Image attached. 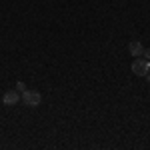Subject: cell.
<instances>
[{"mask_svg": "<svg viewBox=\"0 0 150 150\" xmlns=\"http://www.w3.org/2000/svg\"><path fill=\"white\" fill-rule=\"evenodd\" d=\"M142 50H144V46L140 44L138 40H132V42L128 44V52H130L132 56H136V58H138L140 54H142Z\"/></svg>", "mask_w": 150, "mask_h": 150, "instance_id": "cell-4", "label": "cell"}, {"mask_svg": "<svg viewBox=\"0 0 150 150\" xmlns=\"http://www.w3.org/2000/svg\"><path fill=\"white\" fill-rule=\"evenodd\" d=\"M132 72L136 74V76H146L150 72V62L146 60V58H136L134 62H132Z\"/></svg>", "mask_w": 150, "mask_h": 150, "instance_id": "cell-2", "label": "cell"}, {"mask_svg": "<svg viewBox=\"0 0 150 150\" xmlns=\"http://www.w3.org/2000/svg\"><path fill=\"white\" fill-rule=\"evenodd\" d=\"M16 90H18V92H24V90H26V84H24V82H16Z\"/></svg>", "mask_w": 150, "mask_h": 150, "instance_id": "cell-5", "label": "cell"}, {"mask_svg": "<svg viewBox=\"0 0 150 150\" xmlns=\"http://www.w3.org/2000/svg\"><path fill=\"white\" fill-rule=\"evenodd\" d=\"M20 102L30 106V108H36V106H40V102H42V96H40L38 90H24L20 94Z\"/></svg>", "mask_w": 150, "mask_h": 150, "instance_id": "cell-1", "label": "cell"}, {"mask_svg": "<svg viewBox=\"0 0 150 150\" xmlns=\"http://www.w3.org/2000/svg\"><path fill=\"white\" fill-rule=\"evenodd\" d=\"M142 54H144L146 60H150V48H144V50H142Z\"/></svg>", "mask_w": 150, "mask_h": 150, "instance_id": "cell-6", "label": "cell"}, {"mask_svg": "<svg viewBox=\"0 0 150 150\" xmlns=\"http://www.w3.org/2000/svg\"><path fill=\"white\" fill-rule=\"evenodd\" d=\"M20 102V92L14 88V90H6L4 96H2V104L4 106H14V104Z\"/></svg>", "mask_w": 150, "mask_h": 150, "instance_id": "cell-3", "label": "cell"}, {"mask_svg": "<svg viewBox=\"0 0 150 150\" xmlns=\"http://www.w3.org/2000/svg\"><path fill=\"white\" fill-rule=\"evenodd\" d=\"M146 78H148V82H150V72H148V74H146Z\"/></svg>", "mask_w": 150, "mask_h": 150, "instance_id": "cell-7", "label": "cell"}]
</instances>
